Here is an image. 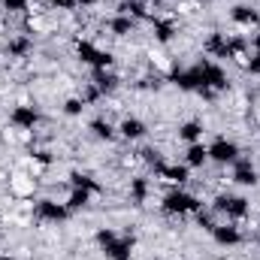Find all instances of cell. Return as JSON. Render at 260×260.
<instances>
[{
	"instance_id": "6da1fadb",
	"label": "cell",
	"mask_w": 260,
	"mask_h": 260,
	"mask_svg": "<svg viewBox=\"0 0 260 260\" xmlns=\"http://www.w3.org/2000/svg\"><path fill=\"white\" fill-rule=\"evenodd\" d=\"M9 191L15 197H34V191H37V182H34V176H12L9 179Z\"/></svg>"
},
{
	"instance_id": "7a4b0ae2",
	"label": "cell",
	"mask_w": 260,
	"mask_h": 260,
	"mask_svg": "<svg viewBox=\"0 0 260 260\" xmlns=\"http://www.w3.org/2000/svg\"><path fill=\"white\" fill-rule=\"evenodd\" d=\"M233 61H236L239 67H248V64H251V58H248V52H242V49H236V52H233Z\"/></svg>"
},
{
	"instance_id": "3957f363",
	"label": "cell",
	"mask_w": 260,
	"mask_h": 260,
	"mask_svg": "<svg viewBox=\"0 0 260 260\" xmlns=\"http://www.w3.org/2000/svg\"><path fill=\"white\" fill-rule=\"evenodd\" d=\"M124 133H127V136H139V133H142V127H139L136 121H127V124H124Z\"/></svg>"
},
{
	"instance_id": "277c9868",
	"label": "cell",
	"mask_w": 260,
	"mask_h": 260,
	"mask_svg": "<svg viewBox=\"0 0 260 260\" xmlns=\"http://www.w3.org/2000/svg\"><path fill=\"white\" fill-rule=\"evenodd\" d=\"M200 160H206V151L203 148H194L191 151V164H200Z\"/></svg>"
}]
</instances>
